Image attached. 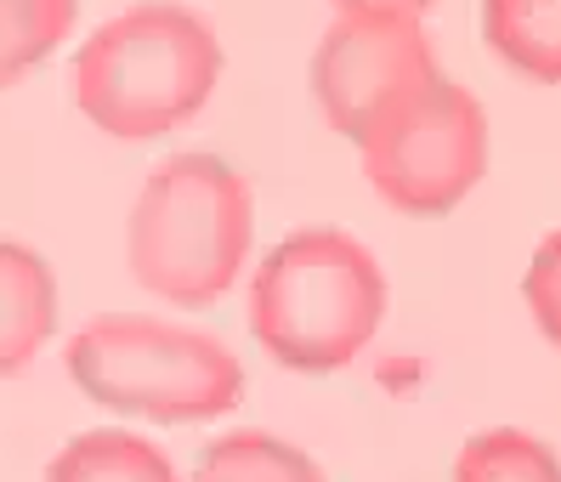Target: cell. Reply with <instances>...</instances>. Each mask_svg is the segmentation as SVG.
<instances>
[{
    "label": "cell",
    "instance_id": "6da1fadb",
    "mask_svg": "<svg viewBox=\"0 0 561 482\" xmlns=\"http://www.w3.org/2000/svg\"><path fill=\"white\" fill-rule=\"evenodd\" d=\"M386 318V273L346 228H295L250 273V330L289 375H341Z\"/></svg>",
    "mask_w": 561,
    "mask_h": 482
},
{
    "label": "cell",
    "instance_id": "7a4b0ae2",
    "mask_svg": "<svg viewBox=\"0 0 561 482\" xmlns=\"http://www.w3.org/2000/svg\"><path fill=\"white\" fill-rule=\"evenodd\" d=\"M255 193L221 153H171L148 171L130 205V278L171 307H216L250 267Z\"/></svg>",
    "mask_w": 561,
    "mask_h": 482
},
{
    "label": "cell",
    "instance_id": "3957f363",
    "mask_svg": "<svg viewBox=\"0 0 561 482\" xmlns=\"http://www.w3.org/2000/svg\"><path fill=\"white\" fill-rule=\"evenodd\" d=\"M221 80L216 28L182 0H137L75 57V103L114 142L171 137L205 114Z\"/></svg>",
    "mask_w": 561,
    "mask_h": 482
},
{
    "label": "cell",
    "instance_id": "277c9868",
    "mask_svg": "<svg viewBox=\"0 0 561 482\" xmlns=\"http://www.w3.org/2000/svg\"><path fill=\"white\" fill-rule=\"evenodd\" d=\"M75 386L119 414H137L153 426H193L221 421L244 403V358L221 335L199 324L142 312H103L75 330L62 352Z\"/></svg>",
    "mask_w": 561,
    "mask_h": 482
},
{
    "label": "cell",
    "instance_id": "5b68a950",
    "mask_svg": "<svg viewBox=\"0 0 561 482\" xmlns=\"http://www.w3.org/2000/svg\"><path fill=\"white\" fill-rule=\"evenodd\" d=\"M357 165L391 210L448 216L488 171V114L459 80L432 74L357 142Z\"/></svg>",
    "mask_w": 561,
    "mask_h": 482
},
{
    "label": "cell",
    "instance_id": "8992f818",
    "mask_svg": "<svg viewBox=\"0 0 561 482\" xmlns=\"http://www.w3.org/2000/svg\"><path fill=\"white\" fill-rule=\"evenodd\" d=\"M432 74H443V69H437V46H432L420 18H352V12H341L312 51L318 114L346 142H363Z\"/></svg>",
    "mask_w": 561,
    "mask_h": 482
},
{
    "label": "cell",
    "instance_id": "52a82bcc",
    "mask_svg": "<svg viewBox=\"0 0 561 482\" xmlns=\"http://www.w3.org/2000/svg\"><path fill=\"white\" fill-rule=\"evenodd\" d=\"M57 330V273L41 250L0 239V380L23 375Z\"/></svg>",
    "mask_w": 561,
    "mask_h": 482
},
{
    "label": "cell",
    "instance_id": "ba28073f",
    "mask_svg": "<svg viewBox=\"0 0 561 482\" xmlns=\"http://www.w3.org/2000/svg\"><path fill=\"white\" fill-rule=\"evenodd\" d=\"M46 482H182V471L142 432L96 426L57 448L46 466Z\"/></svg>",
    "mask_w": 561,
    "mask_h": 482
},
{
    "label": "cell",
    "instance_id": "9c48e42d",
    "mask_svg": "<svg viewBox=\"0 0 561 482\" xmlns=\"http://www.w3.org/2000/svg\"><path fill=\"white\" fill-rule=\"evenodd\" d=\"M482 41L522 80L561 85V0H482Z\"/></svg>",
    "mask_w": 561,
    "mask_h": 482
},
{
    "label": "cell",
    "instance_id": "30bf717a",
    "mask_svg": "<svg viewBox=\"0 0 561 482\" xmlns=\"http://www.w3.org/2000/svg\"><path fill=\"white\" fill-rule=\"evenodd\" d=\"M187 482H329V477L289 437L244 426V432H227V437L205 443Z\"/></svg>",
    "mask_w": 561,
    "mask_h": 482
},
{
    "label": "cell",
    "instance_id": "8fae6325",
    "mask_svg": "<svg viewBox=\"0 0 561 482\" xmlns=\"http://www.w3.org/2000/svg\"><path fill=\"white\" fill-rule=\"evenodd\" d=\"M80 0H0V91H12L23 74L75 35Z\"/></svg>",
    "mask_w": 561,
    "mask_h": 482
},
{
    "label": "cell",
    "instance_id": "7c38bea8",
    "mask_svg": "<svg viewBox=\"0 0 561 482\" xmlns=\"http://www.w3.org/2000/svg\"><path fill=\"white\" fill-rule=\"evenodd\" d=\"M454 482H561L556 448L522 426H488L466 437L454 460Z\"/></svg>",
    "mask_w": 561,
    "mask_h": 482
},
{
    "label": "cell",
    "instance_id": "4fadbf2b",
    "mask_svg": "<svg viewBox=\"0 0 561 482\" xmlns=\"http://www.w3.org/2000/svg\"><path fill=\"white\" fill-rule=\"evenodd\" d=\"M522 296H527L534 324L545 330V341L561 346V228L550 239H539L534 262H527V278H522Z\"/></svg>",
    "mask_w": 561,
    "mask_h": 482
},
{
    "label": "cell",
    "instance_id": "5bb4252c",
    "mask_svg": "<svg viewBox=\"0 0 561 482\" xmlns=\"http://www.w3.org/2000/svg\"><path fill=\"white\" fill-rule=\"evenodd\" d=\"M437 0H335V12L352 18H425Z\"/></svg>",
    "mask_w": 561,
    "mask_h": 482
}]
</instances>
